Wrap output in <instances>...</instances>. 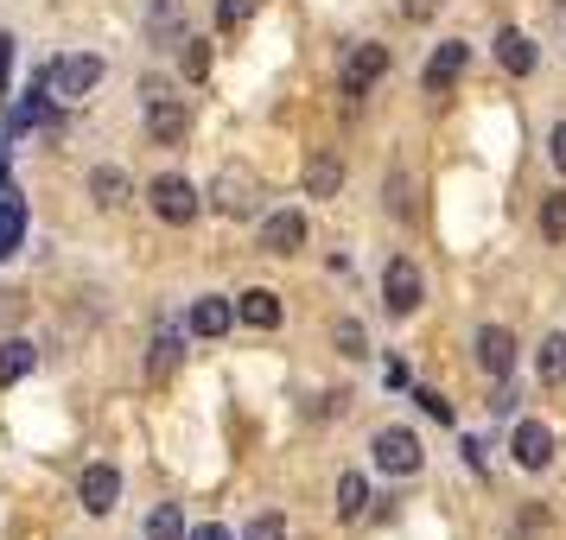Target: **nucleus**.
I'll return each mask as SVG.
<instances>
[{
	"label": "nucleus",
	"mask_w": 566,
	"mask_h": 540,
	"mask_svg": "<svg viewBox=\"0 0 566 540\" xmlns=\"http://www.w3.org/2000/svg\"><path fill=\"white\" fill-rule=\"evenodd\" d=\"M478 369L510 382V369H515V337H510V325H484V331H478Z\"/></svg>",
	"instance_id": "obj_10"
},
{
	"label": "nucleus",
	"mask_w": 566,
	"mask_h": 540,
	"mask_svg": "<svg viewBox=\"0 0 566 540\" xmlns=\"http://www.w3.org/2000/svg\"><path fill=\"white\" fill-rule=\"evenodd\" d=\"M547 153H554V166L566 172V121H554V134H547Z\"/></svg>",
	"instance_id": "obj_33"
},
{
	"label": "nucleus",
	"mask_w": 566,
	"mask_h": 540,
	"mask_svg": "<svg viewBox=\"0 0 566 540\" xmlns=\"http://www.w3.org/2000/svg\"><path fill=\"white\" fill-rule=\"evenodd\" d=\"M535 369H541V382H547V388H560V382H566V337H547V343H541Z\"/></svg>",
	"instance_id": "obj_22"
},
{
	"label": "nucleus",
	"mask_w": 566,
	"mask_h": 540,
	"mask_svg": "<svg viewBox=\"0 0 566 540\" xmlns=\"http://www.w3.org/2000/svg\"><path fill=\"white\" fill-rule=\"evenodd\" d=\"M20 235H27V210H20V198H0V261L20 248Z\"/></svg>",
	"instance_id": "obj_20"
},
{
	"label": "nucleus",
	"mask_w": 566,
	"mask_h": 540,
	"mask_svg": "<svg viewBox=\"0 0 566 540\" xmlns=\"http://www.w3.org/2000/svg\"><path fill=\"white\" fill-rule=\"evenodd\" d=\"M32 362H39V350H32L27 337H7V343H0V382H20V375H32Z\"/></svg>",
	"instance_id": "obj_18"
},
{
	"label": "nucleus",
	"mask_w": 566,
	"mask_h": 540,
	"mask_svg": "<svg viewBox=\"0 0 566 540\" xmlns=\"http://www.w3.org/2000/svg\"><path fill=\"white\" fill-rule=\"evenodd\" d=\"M337 515H344V521H363V515H369V484H363L357 470L337 477Z\"/></svg>",
	"instance_id": "obj_17"
},
{
	"label": "nucleus",
	"mask_w": 566,
	"mask_h": 540,
	"mask_svg": "<svg viewBox=\"0 0 566 540\" xmlns=\"http://www.w3.org/2000/svg\"><path fill=\"white\" fill-rule=\"evenodd\" d=\"M249 13H255V0H217V27L223 32H242L249 27Z\"/></svg>",
	"instance_id": "obj_27"
},
{
	"label": "nucleus",
	"mask_w": 566,
	"mask_h": 540,
	"mask_svg": "<svg viewBox=\"0 0 566 540\" xmlns=\"http://www.w3.org/2000/svg\"><path fill=\"white\" fill-rule=\"evenodd\" d=\"M235 318L255 325V331H274V325H281V299H274L268 286H249V293L235 299Z\"/></svg>",
	"instance_id": "obj_12"
},
{
	"label": "nucleus",
	"mask_w": 566,
	"mask_h": 540,
	"mask_svg": "<svg viewBox=\"0 0 566 540\" xmlns=\"http://www.w3.org/2000/svg\"><path fill=\"white\" fill-rule=\"evenodd\" d=\"M217 204L230 210V216H249V210H255V179L242 184V172H223V184H217Z\"/></svg>",
	"instance_id": "obj_19"
},
{
	"label": "nucleus",
	"mask_w": 566,
	"mask_h": 540,
	"mask_svg": "<svg viewBox=\"0 0 566 540\" xmlns=\"http://www.w3.org/2000/svg\"><path fill=\"white\" fill-rule=\"evenodd\" d=\"M172 369H179V331H159L154 337V369H147V375H154V382H166Z\"/></svg>",
	"instance_id": "obj_23"
},
{
	"label": "nucleus",
	"mask_w": 566,
	"mask_h": 540,
	"mask_svg": "<svg viewBox=\"0 0 566 540\" xmlns=\"http://www.w3.org/2000/svg\"><path fill=\"white\" fill-rule=\"evenodd\" d=\"M7 64H13V39H0V89H7Z\"/></svg>",
	"instance_id": "obj_35"
},
{
	"label": "nucleus",
	"mask_w": 566,
	"mask_h": 540,
	"mask_svg": "<svg viewBox=\"0 0 566 540\" xmlns=\"http://www.w3.org/2000/svg\"><path fill=\"white\" fill-rule=\"evenodd\" d=\"M103 71L108 64L96 52H64V57H52L39 77H45V89H52V103H83V96H96Z\"/></svg>",
	"instance_id": "obj_1"
},
{
	"label": "nucleus",
	"mask_w": 566,
	"mask_h": 540,
	"mask_svg": "<svg viewBox=\"0 0 566 540\" xmlns=\"http://www.w3.org/2000/svg\"><path fill=\"white\" fill-rule=\"evenodd\" d=\"M413 401H420V407L433 413V420H452V401H446V394H439V388H420V394H413Z\"/></svg>",
	"instance_id": "obj_31"
},
{
	"label": "nucleus",
	"mask_w": 566,
	"mask_h": 540,
	"mask_svg": "<svg viewBox=\"0 0 566 540\" xmlns=\"http://www.w3.org/2000/svg\"><path fill=\"white\" fill-rule=\"evenodd\" d=\"M337 350H350V357H363V325L350 318V325H337Z\"/></svg>",
	"instance_id": "obj_32"
},
{
	"label": "nucleus",
	"mask_w": 566,
	"mask_h": 540,
	"mask_svg": "<svg viewBox=\"0 0 566 540\" xmlns=\"http://www.w3.org/2000/svg\"><path fill=\"white\" fill-rule=\"evenodd\" d=\"M147 27H154V39H172L179 32V0H147Z\"/></svg>",
	"instance_id": "obj_25"
},
{
	"label": "nucleus",
	"mask_w": 566,
	"mask_h": 540,
	"mask_svg": "<svg viewBox=\"0 0 566 540\" xmlns=\"http://www.w3.org/2000/svg\"><path fill=\"white\" fill-rule=\"evenodd\" d=\"M382 71H388V45H357L350 52V64H344V96H350V108L363 103V89L382 77Z\"/></svg>",
	"instance_id": "obj_8"
},
{
	"label": "nucleus",
	"mask_w": 566,
	"mask_h": 540,
	"mask_svg": "<svg viewBox=\"0 0 566 540\" xmlns=\"http://www.w3.org/2000/svg\"><path fill=\"white\" fill-rule=\"evenodd\" d=\"M147 204H154V216L159 223H198V184L191 179H179V172H166V179H154L147 184Z\"/></svg>",
	"instance_id": "obj_2"
},
{
	"label": "nucleus",
	"mask_w": 566,
	"mask_h": 540,
	"mask_svg": "<svg viewBox=\"0 0 566 540\" xmlns=\"http://www.w3.org/2000/svg\"><path fill=\"white\" fill-rule=\"evenodd\" d=\"M369 452H376V470H382V477H413V470L427 464V452H420V438H413L408 426H382Z\"/></svg>",
	"instance_id": "obj_3"
},
{
	"label": "nucleus",
	"mask_w": 566,
	"mask_h": 540,
	"mask_svg": "<svg viewBox=\"0 0 566 540\" xmlns=\"http://www.w3.org/2000/svg\"><path fill=\"white\" fill-rule=\"evenodd\" d=\"M337 191H344V159L312 153L306 159V198H337Z\"/></svg>",
	"instance_id": "obj_13"
},
{
	"label": "nucleus",
	"mask_w": 566,
	"mask_h": 540,
	"mask_svg": "<svg viewBox=\"0 0 566 540\" xmlns=\"http://www.w3.org/2000/svg\"><path fill=\"white\" fill-rule=\"evenodd\" d=\"M541 235H547V242H566V191H554V198L541 204Z\"/></svg>",
	"instance_id": "obj_24"
},
{
	"label": "nucleus",
	"mask_w": 566,
	"mask_h": 540,
	"mask_svg": "<svg viewBox=\"0 0 566 540\" xmlns=\"http://www.w3.org/2000/svg\"><path fill=\"white\" fill-rule=\"evenodd\" d=\"M115 496H122V470H115V464H90V470L77 477V502L90 515H108Z\"/></svg>",
	"instance_id": "obj_7"
},
{
	"label": "nucleus",
	"mask_w": 566,
	"mask_h": 540,
	"mask_svg": "<svg viewBox=\"0 0 566 540\" xmlns=\"http://www.w3.org/2000/svg\"><path fill=\"white\" fill-rule=\"evenodd\" d=\"M459 71H464V45L459 39H446V45H433V57H427V96H446L452 83H459Z\"/></svg>",
	"instance_id": "obj_11"
},
{
	"label": "nucleus",
	"mask_w": 566,
	"mask_h": 540,
	"mask_svg": "<svg viewBox=\"0 0 566 540\" xmlns=\"http://www.w3.org/2000/svg\"><path fill=\"white\" fill-rule=\"evenodd\" d=\"M515 534H522V540H541V534H547V509H541V502H528V509L515 515Z\"/></svg>",
	"instance_id": "obj_29"
},
{
	"label": "nucleus",
	"mask_w": 566,
	"mask_h": 540,
	"mask_svg": "<svg viewBox=\"0 0 566 540\" xmlns=\"http://www.w3.org/2000/svg\"><path fill=\"white\" fill-rule=\"evenodd\" d=\"M496 64H503L510 77H535V39H528V32H503V39H496Z\"/></svg>",
	"instance_id": "obj_14"
},
{
	"label": "nucleus",
	"mask_w": 566,
	"mask_h": 540,
	"mask_svg": "<svg viewBox=\"0 0 566 540\" xmlns=\"http://www.w3.org/2000/svg\"><path fill=\"white\" fill-rule=\"evenodd\" d=\"M306 210H268L261 223V255H300L306 248Z\"/></svg>",
	"instance_id": "obj_6"
},
{
	"label": "nucleus",
	"mask_w": 566,
	"mask_h": 540,
	"mask_svg": "<svg viewBox=\"0 0 566 540\" xmlns=\"http://www.w3.org/2000/svg\"><path fill=\"white\" fill-rule=\"evenodd\" d=\"M408 13H413V20H427V13H433V0H408Z\"/></svg>",
	"instance_id": "obj_36"
},
{
	"label": "nucleus",
	"mask_w": 566,
	"mask_h": 540,
	"mask_svg": "<svg viewBox=\"0 0 566 540\" xmlns=\"http://www.w3.org/2000/svg\"><path fill=\"white\" fill-rule=\"evenodd\" d=\"M147 96V140H159V147H179L185 134H191V115H185L179 96H166V89H140Z\"/></svg>",
	"instance_id": "obj_4"
},
{
	"label": "nucleus",
	"mask_w": 566,
	"mask_h": 540,
	"mask_svg": "<svg viewBox=\"0 0 566 540\" xmlns=\"http://www.w3.org/2000/svg\"><path fill=\"white\" fill-rule=\"evenodd\" d=\"M191 540H235L230 528H217V521H205V528H191Z\"/></svg>",
	"instance_id": "obj_34"
},
{
	"label": "nucleus",
	"mask_w": 566,
	"mask_h": 540,
	"mask_svg": "<svg viewBox=\"0 0 566 540\" xmlns=\"http://www.w3.org/2000/svg\"><path fill=\"white\" fill-rule=\"evenodd\" d=\"M420 299H427L420 267H413V261H388L382 267V306L395 311V318H408V311H420Z\"/></svg>",
	"instance_id": "obj_5"
},
{
	"label": "nucleus",
	"mask_w": 566,
	"mask_h": 540,
	"mask_svg": "<svg viewBox=\"0 0 566 540\" xmlns=\"http://www.w3.org/2000/svg\"><path fill=\"white\" fill-rule=\"evenodd\" d=\"M242 540H286V515L281 509H261L249 528H242Z\"/></svg>",
	"instance_id": "obj_26"
},
{
	"label": "nucleus",
	"mask_w": 566,
	"mask_h": 540,
	"mask_svg": "<svg viewBox=\"0 0 566 540\" xmlns=\"http://www.w3.org/2000/svg\"><path fill=\"white\" fill-rule=\"evenodd\" d=\"M510 452H515V464H522V470H547V464H554V433H547L541 420H522V426H515V438H510Z\"/></svg>",
	"instance_id": "obj_9"
},
{
	"label": "nucleus",
	"mask_w": 566,
	"mask_h": 540,
	"mask_svg": "<svg viewBox=\"0 0 566 540\" xmlns=\"http://www.w3.org/2000/svg\"><path fill=\"white\" fill-rule=\"evenodd\" d=\"M185 77H198V83L210 77V39H191L185 45Z\"/></svg>",
	"instance_id": "obj_28"
},
{
	"label": "nucleus",
	"mask_w": 566,
	"mask_h": 540,
	"mask_svg": "<svg viewBox=\"0 0 566 540\" xmlns=\"http://www.w3.org/2000/svg\"><path fill=\"white\" fill-rule=\"evenodd\" d=\"M147 540H185V509L179 502H159V509L147 515Z\"/></svg>",
	"instance_id": "obj_21"
},
{
	"label": "nucleus",
	"mask_w": 566,
	"mask_h": 540,
	"mask_svg": "<svg viewBox=\"0 0 566 540\" xmlns=\"http://www.w3.org/2000/svg\"><path fill=\"white\" fill-rule=\"evenodd\" d=\"M90 198L103 210H122L128 204V172H122V166H96V172H90Z\"/></svg>",
	"instance_id": "obj_15"
},
{
	"label": "nucleus",
	"mask_w": 566,
	"mask_h": 540,
	"mask_svg": "<svg viewBox=\"0 0 566 540\" xmlns=\"http://www.w3.org/2000/svg\"><path fill=\"white\" fill-rule=\"evenodd\" d=\"M388 210H395V216H413V184L408 179H388Z\"/></svg>",
	"instance_id": "obj_30"
},
{
	"label": "nucleus",
	"mask_w": 566,
	"mask_h": 540,
	"mask_svg": "<svg viewBox=\"0 0 566 540\" xmlns=\"http://www.w3.org/2000/svg\"><path fill=\"white\" fill-rule=\"evenodd\" d=\"M230 325H235L230 299H198V306H191V331H198V337H223Z\"/></svg>",
	"instance_id": "obj_16"
}]
</instances>
